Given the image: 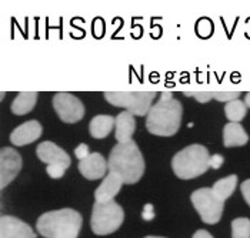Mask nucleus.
<instances>
[{
    "label": "nucleus",
    "instance_id": "nucleus-13",
    "mask_svg": "<svg viewBox=\"0 0 250 238\" xmlns=\"http://www.w3.org/2000/svg\"><path fill=\"white\" fill-rule=\"evenodd\" d=\"M79 171L87 180H99L104 177L106 171L109 170L107 161L99 153H90L87 159L79 161Z\"/></svg>",
    "mask_w": 250,
    "mask_h": 238
},
{
    "label": "nucleus",
    "instance_id": "nucleus-27",
    "mask_svg": "<svg viewBox=\"0 0 250 238\" xmlns=\"http://www.w3.org/2000/svg\"><path fill=\"white\" fill-rule=\"evenodd\" d=\"M240 191H242V196H243L245 201H246V202L250 205V179L242 183V185H240Z\"/></svg>",
    "mask_w": 250,
    "mask_h": 238
},
{
    "label": "nucleus",
    "instance_id": "nucleus-15",
    "mask_svg": "<svg viewBox=\"0 0 250 238\" xmlns=\"http://www.w3.org/2000/svg\"><path fill=\"white\" fill-rule=\"evenodd\" d=\"M116 140L117 143H129L136 131L135 116L129 111H122L116 117Z\"/></svg>",
    "mask_w": 250,
    "mask_h": 238
},
{
    "label": "nucleus",
    "instance_id": "nucleus-18",
    "mask_svg": "<svg viewBox=\"0 0 250 238\" xmlns=\"http://www.w3.org/2000/svg\"><path fill=\"white\" fill-rule=\"evenodd\" d=\"M36 101H38L36 92H21L16 96V99L12 101L10 110L16 116H24L35 109Z\"/></svg>",
    "mask_w": 250,
    "mask_h": 238
},
{
    "label": "nucleus",
    "instance_id": "nucleus-26",
    "mask_svg": "<svg viewBox=\"0 0 250 238\" xmlns=\"http://www.w3.org/2000/svg\"><path fill=\"white\" fill-rule=\"evenodd\" d=\"M154 208L152 204H146L145 207H143V213H142V217L143 220H146V221H152L154 219Z\"/></svg>",
    "mask_w": 250,
    "mask_h": 238
},
{
    "label": "nucleus",
    "instance_id": "nucleus-23",
    "mask_svg": "<svg viewBox=\"0 0 250 238\" xmlns=\"http://www.w3.org/2000/svg\"><path fill=\"white\" fill-rule=\"evenodd\" d=\"M185 96H188V97H193V99H196L199 103H208V101H210L212 99H214V92L212 93H196V92H186V93H183Z\"/></svg>",
    "mask_w": 250,
    "mask_h": 238
},
{
    "label": "nucleus",
    "instance_id": "nucleus-7",
    "mask_svg": "<svg viewBox=\"0 0 250 238\" xmlns=\"http://www.w3.org/2000/svg\"><path fill=\"white\" fill-rule=\"evenodd\" d=\"M190 200L203 222L213 225L220 221L225 208V201L219 199L213 193L212 188H199L193 191Z\"/></svg>",
    "mask_w": 250,
    "mask_h": 238
},
{
    "label": "nucleus",
    "instance_id": "nucleus-20",
    "mask_svg": "<svg viewBox=\"0 0 250 238\" xmlns=\"http://www.w3.org/2000/svg\"><path fill=\"white\" fill-rule=\"evenodd\" d=\"M225 113H226V117L229 119L230 123H240L246 117L248 106L242 100H233L230 103H226Z\"/></svg>",
    "mask_w": 250,
    "mask_h": 238
},
{
    "label": "nucleus",
    "instance_id": "nucleus-24",
    "mask_svg": "<svg viewBox=\"0 0 250 238\" xmlns=\"http://www.w3.org/2000/svg\"><path fill=\"white\" fill-rule=\"evenodd\" d=\"M66 170L67 168L62 167V165H47L46 167V171H47L50 179H62L64 176Z\"/></svg>",
    "mask_w": 250,
    "mask_h": 238
},
{
    "label": "nucleus",
    "instance_id": "nucleus-19",
    "mask_svg": "<svg viewBox=\"0 0 250 238\" xmlns=\"http://www.w3.org/2000/svg\"><path fill=\"white\" fill-rule=\"evenodd\" d=\"M236 187H237V176L231 174L229 177H225V179H220L219 181H216L213 184L212 190L213 193L222 201H226L234 193Z\"/></svg>",
    "mask_w": 250,
    "mask_h": 238
},
{
    "label": "nucleus",
    "instance_id": "nucleus-10",
    "mask_svg": "<svg viewBox=\"0 0 250 238\" xmlns=\"http://www.w3.org/2000/svg\"><path fill=\"white\" fill-rule=\"evenodd\" d=\"M36 154L39 160L42 163H44L46 165H62L64 168L70 167V156L60 148L58 144L52 143V141H43L40 143L36 148Z\"/></svg>",
    "mask_w": 250,
    "mask_h": 238
},
{
    "label": "nucleus",
    "instance_id": "nucleus-12",
    "mask_svg": "<svg viewBox=\"0 0 250 238\" xmlns=\"http://www.w3.org/2000/svg\"><path fill=\"white\" fill-rule=\"evenodd\" d=\"M42 133H43L42 124L38 120H30V121L20 124L19 127H16L10 133V141L16 147L27 146V144H32L33 141L40 139Z\"/></svg>",
    "mask_w": 250,
    "mask_h": 238
},
{
    "label": "nucleus",
    "instance_id": "nucleus-29",
    "mask_svg": "<svg viewBox=\"0 0 250 238\" xmlns=\"http://www.w3.org/2000/svg\"><path fill=\"white\" fill-rule=\"evenodd\" d=\"M192 238H213V236L209 231H206V230H197V231L193 234Z\"/></svg>",
    "mask_w": 250,
    "mask_h": 238
},
{
    "label": "nucleus",
    "instance_id": "nucleus-9",
    "mask_svg": "<svg viewBox=\"0 0 250 238\" xmlns=\"http://www.w3.org/2000/svg\"><path fill=\"white\" fill-rule=\"evenodd\" d=\"M21 170V157L10 147H3L0 151V187L6 188L13 180L18 177Z\"/></svg>",
    "mask_w": 250,
    "mask_h": 238
},
{
    "label": "nucleus",
    "instance_id": "nucleus-31",
    "mask_svg": "<svg viewBox=\"0 0 250 238\" xmlns=\"http://www.w3.org/2000/svg\"><path fill=\"white\" fill-rule=\"evenodd\" d=\"M145 238H165V237H156V236H149V237H145Z\"/></svg>",
    "mask_w": 250,
    "mask_h": 238
},
{
    "label": "nucleus",
    "instance_id": "nucleus-28",
    "mask_svg": "<svg viewBox=\"0 0 250 238\" xmlns=\"http://www.w3.org/2000/svg\"><path fill=\"white\" fill-rule=\"evenodd\" d=\"M223 163H225V159H223L220 154L210 156V168L217 170V168H220V167H222V164H223Z\"/></svg>",
    "mask_w": 250,
    "mask_h": 238
},
{
    "label": "nucleus",
    "instance_id": "nucleus-17",
    "mask_svg": "<svg viewBox=\"0 0 250 238\" xmlns=\"http://www.w3.org/2000/svg\"><path fill=\"white\" fill-rule=\"evenodd\" d=\"M116 119L112 116H96L89 123V131L93 139H106L115 128Z\"/></svg>",
    "mask_w": 250,
    "mask_h": 238
},
{
    "label": "nucleus",
    "instance_id": "nucleus-3",
    "mask_svg": "<svg viewBox=\"0 0 250 238\" xmlns=\"http://www.w3.org/2000/svg\"><path fill=\"white\" fill-rule=\"evenodd\" d=\"M82 222V216L76 210L62 208L42 214L36 222V228L44 238H77Z\"/></svg>",
    "mask_w": 250,
    "mask_h": 238
},
{
    "label": "nucleus",
    "instance_id": "nucleus-8",
    "mask_svg": "<svg viewBox=\"0 0 250 238\" xmlns=\"http://www.w3.org/2000/svg\"><path fill=\"white\" fill-rule=\"evenodd\" d=\"M55 111L63 123L73 124L83 119L84 106L80 100L70 93H58L53 97Z\"/></svg>",
    "mask_w": 250,
    "mask_h": 238
},
{
    "label": "nucleus",
    "instance_id": "nucleus-21",
    "mask_svg": "<svg viewBox=\"0 0 250 238\" xmlns=\"http://www.w3.org/2000/svg\"><path fill=\"white\" fill-rule=\"evenodd\" d=\"M231 238H250L249 219H236L231 221Z\"/></svg>",
    "mask_w": 250,
    "mask_h": 238
},
{
    "label": "nucleus",
    "instance_id": "nucleus-4",
    "mask_svg": "<svg viewBox=\"0 0 250 238\" xmlns=\"http://www.w3.org/2000/svg\"><path fill=\"white\" fill-rule=\"evenodd\" d=\"M172 168L176 177L192 180L205 174L210 168V154L202 144H192L174 154Z\"/></svg>",
    "mask_w": 250,
    "mask_h": 238
},
{
    "label": "nucleus",
    "instance_id": "nucleus-30",
    "mask_svg": "<svg viewBox=\"0 0 250 238\" xmlns=\"http://www.w3.org/2000/svg\"><path fill=\"white\" fill-rule=\"evenodd\" d=\"M245 104H246V106L250 109V93H248V94H246V97H245Z\"/></svg>",
    "mask_w": 250,
    "mask_h": 238
},
{
    "label": "nucleus",
    "instance_id": "nucleus-14",
    "mask_svg": "<svg viewBox=\"0 0 250 238\" xmlns=\"http://www.w3.org/2000/svg\"><path fill=\"white\" fill-rule=\"evenodd\" d=\"M123 180L120 179L115 173H109L104 180L102 181V184L99 185L95 191V200L96 202H109L113 201L116 196L119 194L122 185H123Z\"/></svg>",
    "mask_w": 250,
    "mask_h": 238
},
{
    "label": "nucleus",
    "instance_id": "nucleus-6",
    "mask_svg": "<svg viewBox=\"0 0 250 238\" xmlns=\"http://www.w3.org/2000/svg\"><path fill=\"white\" fill-rule=\"evenodd\" d=\"M157 93L154 92H106L104 99L115 107L125 109L130 114L143 117L147 116L152 103L156 99Z\"/></svg>",
    "mask_w": 250,
    "mask_h": 238
},
{
    "label": "nucleus",
    "instance_id": "nucleus-25",
    "mask_svg": "<svg viewBox=\"0 0 250 238\" xmlns=\"http://www.w3.org/2000/svg\"><path fill=\"white\" fill-rule=\"evenodd\" d=\"M75 154H76V157H77V159H79V161H82V160L87 159V157L90 156L87 144H84V143L79 144V146H77V147H76V150H75Z\"/></svg>",
    "mask_w": 250,
    "mask_h": 238
},
{
    "label": "nucleus",
    "instance_id": "nucleus-5",
    "mask_svg": "<svg viewBox=\"0 0 250 238\" xmlns=\"http://www.w3.org/2000/svg\"><path fill=\"white\" fill-rule=\"evenodd\" d=\"M125 221L123 208L113 201L96 202L93 205L90 227L96 236H109L117 231Z\"/></svg>",
    "mask_w": 250,
    "mask_h": 238
},
{
    "label": "nucleus",
    "instance_id": "nucleus-22",
    "mask_svg": "<svg viewBox=\"0 0 250 238\" xmlns=\"http://www.w3.org/2000/svg\"><path fill=\"white\" fill-rule=\"evenodd\" d=\"M213 96H214V99L219 100V101L230 103L233 100H239L240 93L239 92H222V93H214Z\"/></svg>",
    "mask_w": 250,
    "mask_h": 238
},
{
    "label": "nucleus",
    "instance_id": "nucleus-16",
    "mask_svg": "<svg viewBox=\"0 0 250 238\" xmlns=\"http://www.w3.org/2000/svg\"><path fill=\"white\" fill-rule=\"evenodd\" d=\"M249 136L240 123H228L223 127V144L225 147H240L248 144Z\"/></svg>",
    "mask_w": 250,
    "mask_h": 238
},
{
    "label": "nucleus",
    "instance_id": "nucleus-1",
    "mask_svg": "<svg viewBox=\"0 0 250 238\" xmlns=\"http://www.w3.org/2000/svg\"><path fill=\"white\" fill-rule=\"evenodd\" d=\"M183 107L179 100L173 99L172 93H162L159 101L152 106L149 114L146 116V128L149 133L160 137L174 136L182 123Z\"/></svg>",
    "mask_w": 250,
    "mask_h": 238
},
{
    "label": "nucleus",
    "instance_id": "nucleus-2",
    "mask_svg": "<svg viewBox=\"0 0 250 238\" xmlns=\"http://www.w3.org/2000/svg\"><path fill=\"white\" fill-rule=\"evenodd\" d=\"M107 167L125 184H135L145 173V159L133 140L129 143H117L110 151Z\"/></svg>",
    "mask_w": 250,
    "mask_h": 238
},
{
    "label": "nucleus",
    "instance_id": "nucleus-11",
    "mask_svg": "<svg viewBox=\"0 0 250 238\" xmlns=\"http://www.w3.org/2000/svg\"><path fill=\"white\" fill-rule=\"evenodd\" d=\"M0 238H36V233L24 221L3 216L0 219Z\"/></svg>",
    "mask_w": 250,
    "mask_h": 238
}]
</instances>
